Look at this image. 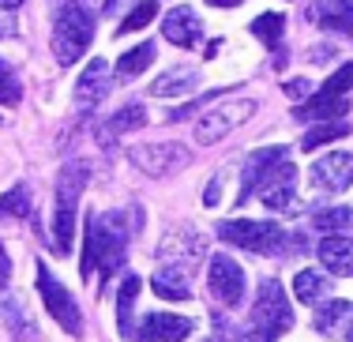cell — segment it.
Masks as SVG:
<instances>
[{"mask_svg":"<svg viewBox=\"0 0 353 342\" xmlns=\"http://www.w3.org/2000/svg\"><path fill=\"white\" fill-rule=\"evenodd\" d=\"M346 132H350V124H342V121H319L316 128H308V132H305L301 147H305V151H316V147L331 143V139H342Z\"/></svg>","mask_w":353,"mask_h":342,"instance_id":"29","label":"cell"},{"mask_svg":"<svg viewBox=\"0 0 353 342\" xmlns=\"http://www.w3.org/2000/svg\"><path fill=\"white\" fill-rule=\"evenodd\" d=\"M248 328L263 331L267 339H279L282 331L293 328L290 297H285V290H282L274 279H263V282H259V294H256V305H252V323H248Z\"/></svg>","mask_w":353,"mask_h":342,"instance_id":"4","label":"cell"},{"mask_svg":"<svg viewBox=\"0 0 353 342\" xmlns=\"http://www.w3.org/2000/svg\"><path fill=\"white\" fill-rule=\"evenodd\" d=\"M38 294H41V301H46V308H49V316H53V320L61 323L72 339H79L83 335L79 305H75V297L68 294V286H64V282H57L41 260H38Z\"/></svg>","mask_w":353,"mask_h":342,"instance_id":"6","label":"cell"},{"mask_svg":"<svg viewBox=\"0 0 353 342\" xmlns=\"http://www.w3.org/2000/svg\"><path fill=\"white\" fill-rule=\"evenodd\" d=\"M136 297H139V279L128 274V279L121 282V290H117V328H121L124 339H136V331H132V308H136Z\"/></svg>","mask_w":353,"mask_h":342,"instance_id":"23","label":"cell"},{"mask_svg":"<svg viewBox=\"0 0 353 342\" xmlns=\"http://www.w3.org/2000/svg\"><path fill=\"white\" fill-rule=\"evenodd\" d=\"M19 4H23V0H0V8H8V12H15Z\"/></svg>","mask_w":353,"mask_h":342,"instance_id":"41","label":"cell"},{"mask_svg":"<svg viewBox=\"0 0 353 342\" xmlns=\"http://www.w3.org/2000/svg\"><path fill=\"white\" fill-rule=\"evenodd\" d=\"M90 38H94V15H90V8L68 4L61 15H57V27H53L57 64H75L83 53H87Z\"/></svg>","mask_w":353,"mask_h":342,"instance_id":"3","label":"cell"},{"mask_svg":"<svg viewBox=\"0 0 353 342\" xmlns=\"http://www.w3.org/2000/svg\"><path fill=\"white\" fill-rule=\"evenodd\" d=\"M331 57H334V46H316L312 61H316V64H323V61H331Z\"/></svg>","mask_w":353,"mask_h":342,"instance_id":"38","label":"cell"},{"mask_svg":"<svg viewBox=\"0 0 353 342\" xmlns=\"http://www.w3.org/2000/svg\"><path fill=\"white\" fill-rule=\"evenodd\" d=\"M259 203L267 211H297V188H293V162L282 158L271 170V177L259 185Z\"/></svg>","mask_w":353,"mask_h":342,"instance_id":"11","label":"cell"},{"mask_svg":"<svg viewBox=\"0 0 353 342\" xmlns=\"http://www.w3.org/2000/svg\"><path fill=\"white\" fill-rule=\"evenodd\" d=\"M346 339H350V342H353V320H350V331H346Z\"/></svg>","mask_w":353,"mask_h":342,"instance_id":"42","label":"cell"},{"mask_svg":"<svg viewBox=\"0 0 353 342\" xmlns=\"http://www.w3.org/2000/svg\"><path fill=\"white\" fill-rule=\"evenodd\" d=\"M196 87H199V68H192V64H176V68L162 72V76L150 83V94L154 98H184V94H192Z\"/></svg>","mask_w":353,"mask_h":342,"instance_id":"19","label":"cell"},{"mask_svg":"<svg viewBox=\"0 0 353 342\" xmlns=\"http://www.w3.org/2000/svg\"><path fill=\"white\" fill-rule=\"evenodd\" d=\"M207 256V237L192 226H173L158 245V260H165L170 267H181V271H196L199 260Z\"/></svg>","mask_w":353,"mask_h":342,"instance_id":"8","label":"cell"},{"mask_svg":"<svg viewBox=\"0 0 353 342\" xmlns=\"http://www.w3.org/2000/svg\"><path fill=\"white\" fill-rule=\"evenodd\" d=\"M154 53H158V49L150 46V41H143V46H132L128 53L117 61V72H121V76H128V79H132V76H143V72L154 64Z\"/></svg>","mask_w":353,"mask_h":342,"instance_id":"25","label":"cell"},{"mask_svg":"<svg viewBox=\"0 0 353 342\" xmlns=\"http://www.w3.org/2000/svg\"><path fill=\"white\" fill-rule=\"evenodd\" d=\"M312 185L331 192V196H339V192H346L353 185V154L346 151H331L327 158H319L312 165Z\"/></svg>","mask_w":353,"mask_h":342,"instance_id":"13","label":"cell"},{"mask_svg":"<svg viewBox=\"0 0 353 342\" xmlns=\"http://www.w3.org/2000/svg\"><path fill=\"white\" fill-rule=\"evenodd\" d=\"M259 105L252 102V98H241V102H222L214 105V110H207L203 117L196 121V139L203 147L218 143V139H225L233 128H241V124L248 121V117H256Z\"/></svg>","mask_w":353,"mask_h":342,"instance_id":"7","label":"cell"},{"mask_svg":"<svg viewBox=\"0 0 353 342\" xmlns=\"http://www.w3.org/2000/svg\"><path fill=\"white\" fill-rule=\"evenodd\" d=\"M285 94H290V98H305V94H308V83H305V79L285 83Z\"/></svg>","mask_w":353,"mask_h":342,"instance_id":"37","label":"cell"},{"mask_svg":"<svg viewBox=\"0 0 353 342\" xmlns=\"http://www.w3.org/2000/svg\"><path fill=\"white\" fill-rule=\"evenodd\" d=\"M327 290L331 286H327V279L319 271H297V279H293V294H297L301 305H316Z\"/></svg>","mask_w":353,"mask_h":342,"instance_id":"26","label":"cell"},{"mask_svg":"<svg viewBox=\"0 0 353 342\" xmlns=\"http://www.w3.org/2000/svg\"><path fill=\"white\" fill-rule=\"evenodd\" d=\"M19 94H23V87H19V79H15V72L0 61V105H15Z\"/></svg>","mask_w":353,"mask_h":342,"instance_id":"32","label":"cell"},{"mask_svg":"<svg viewBox=\"0 0 353 342\" xmlns=\"http://www.w3.org/2000/svg\"><path fill=\"white\" fill-rule=\"evenodd\" d=\"M196 328L192 316H173V312H150L143 316V328H139V342H184Z\"/></svg>","mask_w":353,"mask_h":342,"instance_id":"14","label":"cell"},{"mask_svg":"<svg viewBox=\"0 0 353 342\" xmlns=\"http://www.w3.org/2000/svg\"><path fill=\"white\" fill-rule=\"evenodd\" d=\"M327 83H331V87H339V90H346V94H350V90H353V64H342V68L334 72V76L327 79Z\"/></svg>","mask_w":353,"mask_h":342,"instance_id":"34","label":"cell"},{"mask_svg":"<svg viewBox=\"0 0 353 342\" xmlns=\"http://www.w3.org/2000/svg\"><path fill=\"white\" fill-rule=\"evenodd\" d=\"M34 203H30V188L27 185H15L12 192L0 196V219H30Z\"/></svg>","mask_w":353,"mask_h":342,"instance_id":"27","label":"cell"},{"mask_svg":"<svg viewBox=\"0 0 353 342\" xmlns=\"http://www.w3.org/2000/svg\"><path fill=\"white\" fill-rule=\"evenodd\" d=\"M282 30H285V19L279 12H263L252 19V34L259 41H267V49H279L282 46Z\"/></svg>","mask_w":353,"mask_h":342,"instance_id":"28","label":"cell"},{"mask_svg":"<svg viewBox=\"0 0 353 342\" xmlns=\"http://www.w3.org/2000/svg\"><path fill=\"white\" fill-rule=\"evenodd\" d=\"M150 286H154V294L165 297V301H188V297H192L188 271H181V267H170V263H162L154 274H150Z\"/></svg>","mask_w":353,"mask_h":342,"instance_id":"20","label":"cell"},{"mask_svg":"<svg viewBox=\"0 0 353 342\" xmlns=\"http://www.w3.org/2000/svg\"><path fill=\"white\" fill-rule=\"evenodd\" d=\"M90 170L87 162H68L57 173V199H53V245L61 256L72 252L75 237V211H79V196L87 192Z\"/></svg>","mask_w":353,"mask_h":342,"instance_id":"2","label":"cell"},{"mask_svg":"<svg viewBox=\"0 0 353 342\" xmlns=\"http://www.w3.org/2000/svg\"><path fill=\"white\" fill-rule=\"evenodd\" d=\"M124 245H128V230H124L121 211H105L87 219V248H83V279L105 282L124 260Z\"/></svg>","mask_w":353,"mask_h":342,"instance_id":"1","label":"cell"},{"mask_svg":"<svg viewBox=\"0 0 353 342\" xmlns=\"http://www.w3.org/2000/svg\"><path fill=\"white\" fill-rule=\"evenodd\" d=\"M312 19L327 30L339 34H353V0H316Z\"/></svg>","mask_w":353,"mask_h":342,"instance_id":"21","label":"cell"},{"mask_svg":"<svg viewBox=\"0 0 353 342\" xmlns=\"http://www.w3.org/2000/svg\"><path fill=\"white\" fill-rule=\"evenodd\" d=\"M237 342H274V339H267L263 331H256V328H245V331H237Z\"/></svg>","mask_w":353,"mask_h":342,"instance_id":"36","label":"cell"},{"mask_svg":"<svg viewBox=\"0 0 353 342\" xmlns=\"http://www.w3.org/2000/svg\"><path fill=\"white\" fill-rule=\"evenodd\" d=\"M109 87H113V79H109V64L102 61V57H94V61L87 64V72L79 76V83H75V102L90 110V105H98L109 94Z\"/></svg>","mask_w":353,"mask_h":342,"instance_id":"17","label":"cell"},{"mask_svg":"<svg viewBox=\"0 0 353 342\" xmlns=\"http://www.w3.org/2000/svg\"><path fill=\"white\" fill-rule=\"evenodd\" d=\"M222 185H225V170H218V173H214V181L203 188V207H214V203H222V199H218V196H222Z\"/></svg>","mask_w":353,"mask_h":342,"instance_id":"33","label":"cell"},{"mask_svg":"<svg viewBox=\"0 0 353 342\" xmlns=\"http://www.w3.org/2000/svg\"><path fill=\"white\" fill-rule=\"evenodd\" d=\"M162 34L170 38L173 46L192 49L199 38H203V23H199V15L192 12V8H173V12L162 19Z\"/></svg>","mask_w":353,"mask_h":342,"instance_id":"16","label":"cell"},{"mask_svg":"<svg viewBox=\"0 0 353 342\" xmlns=\"http://www.w3.org/2000/svg\"><path fill=\"white\" fill-rule=\"evenodd\" d=\"M346 110H350L346 90H339V87H331V83H327L312 102L301 105L297 117H305V121H339V117H346Z\"/></svg>","mask_w":353,"mask_h":342,"instance_id":"18","label":"cell"},{"mask_svg":"<svg viewBox=\"0 0 353 342\" xmlns=\"http://www.w3.org/2000/svg\"><path fill=\"white\" fill-rule=\"evenodd\" d=\"M214 233L225 245L248 248V252H282L285 248V230L274 222H252V219H233V222H218Z\"/></svg>","mask_w":353,"mask_h":342,"instance_id":"5","label":"cell"},{"mask_svg":"<svg viewBox=\"0 0 353 342\" xmlns=\"http://www.w3.org/2000/svg\"><path fill=\"white\" fill-rule=\"evenodd\" d=\"M121 4H124V0H105L102 12H105V15H117V8H121Z\"/></svg>","mask_w":353,"mask_h":342,"instance_id":"39","label":"cell"},{"mask_svg":"<svg viewBox=\"0 0 353 342\" xmlns=\"http://www.w3.org/2000/svg\"><path fill=\"white\" fill-rule=\"evenodd\" d=\"M143 124H147V110H143L139 102H132V105H124V110H117L113 117H109V121L102 124V132H98V136H102V143H109L113 136L136 132V128H143Z\"/></svg>","mask_w":353,"mask_h":342,"instance_id":"22","label":"cell"},{"mask_svg":"<svg viewBox=\"0 0 353 342\" xmlns=\"http://www.w3.org/2000/svg\"><path fill=\"white\" fill-rule=\"evenodd\" d=\"M128 162L136 165V170L150 173V177H165V173L184 170V165L192 162V154H188V147H181V143H139L128 151Z\"/></svg>","mask_w":353,"mask_h":342,"instance_id":"9","label":"cell"},{"mask_svg":"<svg viewBox=\"0 0 353 342\" xmlns=\"http://www.w3.org/2000/svg\"><path fill=\"white\" fill-rule=\"evenodd\" d=\"M154 15H158V0H139V4L128 12V19L117 27V34H132V30H143L150 19H154Z\"/></svg>","mask_w":353,"mask_h":342,"instance_id":"31","label":"cell"},{"mask_svg":"<svg viewBox=\"0 0 353 342\" xmlns=\"http://www.w3.org/2000/svg\"><path fill=\"white\" fill-rule=\"evenodd\" d=\"M207 286H211L214 301L225 305V308H237L245 301V271H241V263L230 260V256H211Z\"/></svg>","mask_w":353,"mask_h":342,"instance_id":"10","label":"cell"},{"mask_svg":"<svg viewBox=\"0 0 353 342\" xmlns=\"http://www.w3.org/2000/svg\"><path fill=\"white\" fill-rule=\"evenodd\" d=\"M312 226L323 233H339V230H353V211L350 207H327V211H319L312 219Z\"/></svg>","mask_w":353,"mask_h":342,"instance_id":"30","label":"cell"},{"mask_svg":"<svg viewBox=\"0 0 353 342\" xmlns=\"http://www.w3.org/2000/svg\"><path fill=\"white\" fill-rule=\"evenodd\" d=\"M207 4H214V8H233V4H241V0H207Z\"/></svg>","mask_w":353,"mask_h":342,"instance_id":"40","label":"cell"},{"mask_svg":"<svg viewBox=\"0 0 353 342\" xmlns=\"http://www.w3.org/2000/svg\"><path fill=\"white\" fill-rule=\"evenodd\" d=\"M282 158H290L285 147H259V151H252L245 158V170H241V192H237V203H245L248 196H256L259 185H263L267 177H271V170L282 162Z\"/></svg>","mask_w":353,"mask_h":342,"instance_id":"12","label":"cell"},{"mask_svg":"<svg viewBox=\"0 0 353 342\" xmlns=\"http://www.w3.org/2000/svg\"><path fill=\"white\" fill-rule=\"evenodd\" d=\"M8 282H12V260H8V248L0 245V290H4Z\"/></svg>","mask_w":353,"mask_h":342,"instance_id":"35","label":"cell"},{"mask_svg":"<svg viewBox=\"0 0 353 342\" xmlns=\"http://www.w3.org/2000/svg\"><path fill=\"white\" fill-rule=\"evenodd\" d=\"M353 320V301H327V308L316 312V331L319 335H339Z\"/></svg>","mask_w":353,"mask_h":342,"instance_id":"24","label":"cell"},{"mask_svg":"<svg viewBox=\"0 0 353 342\" xmlns=\"http://www.w3.org/2000/svg\"><path fill=\"white\" fill-rule=\"evenodd\" d=\"M319 263L327 267L339 279H353V237H342V233H327L319 241Z\"/></svg>","mask_w":353,"mask_h":342,"instance_id":"15","label":"cell"}]
</instances>
